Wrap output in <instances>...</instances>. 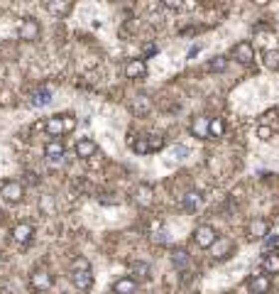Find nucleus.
<instances>
[{"label":"nucleus","mask_w":279,"mask_h":294,"mask_svg":"<svg viewBox=\"0 0 279 294\" xmlns=\"http://www.w3.org/2000/svg\"><path fill=\"white\" fill-rule=\"evenodd\" d=\"M69 280L71 285L79 290V292H88L93 287V275H91V265L86 258H76L71 263V272H69Z\"/></svg>","instance_id":"f257e3e1"},{"label":"nucleus","mask_w":279,"mask_h":294,"mask_svg":"<svg viewBox=\"0 0 279 294\" xmlns=\"http://www.w3.org/2000/svg\"><path fill=\"white\" fill-rule=\"evenodd\" d=\"M44 130H47L52 138H61V135H66V133H74V130H76V118L71 116V113H64V116H52V118H47Z\"/></svg>","instance_id":"f03ea898"},{"label":"nucleus","mask_w":279,"mask_h":294,"mask_svg":"<svg viewBox=\"0 0 279 294\" xmlns=\"http://www.w3.org/2000/svg\"><path fill=\"white\" fill-rule=\"evenodd\" d=\"M216 240H218V231H216L213 226H208V223H201V226L194 231V243L201 248V250L213 248V245H216Z\"/></svg>","instance_id":"7ed1b4c3"},{"label":"nucleus","mask_w":279,"mask_h":294,"mask_svg":"<svg viewBox=\"0 0 279 294\" xmlns=\"http://www.w3.org/2000/svg\"><path fill=\"white\" fill-rule=\"evenodd\" d=\"M52 285H54V277H52V272H49L47 267L32 270V275H29V287H32L34 292H47V290H52Z\"/></svg>","instance_id":"20e7f679"},{"label":"nucleus","mask_w":279,"mask_h":294,"mask_svg":"<svg viewBox=\"0 0 279 294\" xmlns=\"http://www.w3.org/2000/svg\"><path fill=\"white\" fill-rule=\"evenodd\" d=\"M0 196H2L5 201H10V204L22 201V196H25V186H22V181H17V179L2 181V184H0Z\"/></svg>","instance_id":"39448f33"},{"label":"nucleus","mask_w":279,"mask_h":294,"mask_svg":"<svg viewBox=\"0 0 279 294\" xmlns=\"http://www.w3.org/2000/svg\"><path fill=\"white\" fill-rule=\"evenodd\" d=\"M39 22L34 20V17H25L22 22H20V29H17V34H20V39H25V42H34L37 37H39Z\"/></svg>","instance_id":"423d86ee"},{"label":"nucleus","mask_w":279,"mask_h":294,"mask_svg":"<svg viewBox=\"0 0 279 294\" xmlns=\"http://www.w3.org/2000/svg\"><path fill=\"white\" fill-rule=\"evenodd\" d=\"M270 290H272L270 275H252L248 280V292L250 294H270Z\"/></svg>","instance_id":"0eeeda50"},{"label":"nucleus","mask_w":279,"mask_h":294,"mask_svg":"<svg viewBox=\"0 0 279 294\" xmlns=\"http://www.w3.org/2000/svg\"><path fill=\"white\" fill-rule=\"evenodd\" d=\"M270 235V223L265 218H252L248 223V238L250 240H265Z\"/></svg>","instance_id":"6e6552de"},{"label":"nucleus","mask_w":279,"mask_h":294,"mask_svg":"<svg viewBox=\"0 0 279 294\" xmlns=\"http://www.w3.org/2000/svg\"><path fill=\"white\" fill-rule=\"evenodd\" d=\"M233 57L238 59L240 64H252L255 61V47H252V42H238L235 47H233Z\"/></svg>","instance_id":"1a4fd4ad"},{"label":"nucleus","mask_w":279,"mask_h":294,"mask_svg":"<svg viewBox=\"0 0 279 294\" xmlns=\"http://www.w3.org/2000/svg\"><path fill=\"white\" fill-rule=\"evenodd\" d=\"M191 135L194 138H203V140H211V118L196 116L191 120Z\"/></svg>","instance_id":"9d476101"},{"label":"nucleus","mask_w":279,"mask_h":294,"mask_svg":"<svg viewBox=\"0 0 279 294\" xmlns=\"http://www.w3.org/2000/svg\"><path fill=\"white\" fill-rule=\"evenodd\" d=\"M147 74V64H144V59H128V64H125V76L128 79H142Z\"/></svg>","instance_id":"9b49d317"},{"label":"nucleus","mask_w":279,"mask_h":294,"mask_svg":"<svg viewBox=\"0 0 279 294\" xmlns=\"http://www.w3.org/2000/svg\"><path fill=\"white\" fill-rule=\"evenodd\" d=\"M44 154H47V159H49L52 164H59V162H64L66 149H64V145H61L59 140H52V143H47V147H44Z\"/></svg>","instance_id":"f8f14e48"},{"label":"nucleus","mask_w":279,"mask_h":294,"mask_svg":"<svg viewBox=\"0 0 279 294\" xmlns=\"http://www.w3.org/2000/svg\"><path fill=\"white\" fill-rule=\"evenodd\" d=\"M32 235H34L32 223H17V226L12 228V240L20 243V245H27L29 240H32Z\"/></svg>","instance_id":"ddd939ff"},{"label":"nucleus","mask_w":279,"mask_h":294,"mask_svg":"<svg viewBox=\"0 0 279 294\" xmlns=\"http://www.w3.org/2000/svg\"><path fill=\"white\" fill-rule=\"evenodd\" d=\"M113 294H138V282L133 277H120L113 285Z\"/></svg>","instance_id":"4468645a"},{"label":"nucleus","mask_w":279,"mask_h":294,"mask_svg":"<svg viewBox=\"0 0 279 294\" xmlns=\"http://www.w3.org/2000/svg\"><path fill=\"white\" fill-rule=\"evenodd\" d=\"M262 270L267 275H279V253L277 250H267L262 258Z\"/></svg>","instance_id":"2eb2a0df"},{"label":"nucleus","mask_w":279,"mask_h":294,"mask_svg":"<svg viewBox=\"0 0 279 294\" xmlns=\"http://www.w3.org/2000/svg\"><path fill=\"white\" fill-rule=\"evenodd\" d=\"M96 152H98V145H96L93 140H88V138H81V140L76 143V157H81V159L93 157Z\"/></svg>","instance_id":"dca6fc26"},{"label":"nucleus","mask_w":279,"mask_h":294,"mask_svg":"<svg viewBox=\"0 0 279 294\" xmlns=\"http://www.w3.org/2000/svg\"><path fill=\"white\" fill-rule=\"evenodd\" d=\"M152 186H147V184H140L138 189H135V201H138L142 208H147V206H152Z\"/></svg>","instance_id":"f3484780"},{"label":"nucleus","mask_w":279,"mask_h":294,"mask_svg":"<svg viewBox=\"0 0 279 294\" xmlns=\"http://www.w3.org/2000/svg\"><path fill=\"white\" fill-rule=\"evenodd\" d=\"M201 204H203V196H201L198 191H186V194L181 196V206H184L186 211H198Z\"/></svg>","instance_id":"a211bd4d"},{"label":"nucleus","mask_w":279,"mask_h":294,"mask_svg":"<svg viewBox=\"0 0 279 294\" xmlns=\"http://www.w3.org/2000/svg\"><path fill=\"white\" fill-rule=\"evenodd\" d=\"M49 101H52V91H49L47 86L37 88V91L32 93V106H37V108H39V106H47Z\"/></svg>","instance_id":"6ab92c4d"},{"label":"nucleus","mask_w":279,"mask_h":294,"mask_svg":"<svg viewBox=\"0 0 279 294\" xmlns=\"http://www.w3.org/2000/svg\"><path fill=\"white\" fill-rule=\"evenodd\" d=\"M133 149L140 154H149L152 145H149V135H140V140H133Z\"/></svg>","instance_id":"aec40b11"},{"label":"nucleus","mask_w":279,"mask_h":294,"mask_svg":"<svg viewBox=\"0 0 279 294\" xmlns=\"http://www.w3.org/2000/svg\"><path fill=\"white\" fill-rule=\"evenodd\" d=\"M71 2H59V0H54V2H47V10L49 12H54V15H66V12H71Z\"/></svg>","instance_id":"412c9836"},{"label":"nucleus","mask_w":279,"mask_h":294,"mask_svg":"<svg viewBox=\"0 0 279 294\" xmlns=\"http://www.w3.org/2000/svg\"><path fill=\"white\" fill-rule=\"evenodd\" d=\"M265 66L267 69H279V49H267L265 52Z\"/></svg>","instance_id":"4be33fe9"},{"label":"nucleus","mask_w":279,"mask_h":294,"mask_svg":"<svg viewBox=\"0 0 279 294\" xmlns=\"http://www.w3.org/2000/svg\"><path fill=\"white\" fill-rule=\"evenodd\" d=\"M225 123L223 118H211V138H223Z\"/></svg>","instance_id":"5701e85b"},{"label":"nucleus","mask_w":279,"mask_h":294,"mask_svg":"<svg viewBox=\"0 0 279 294\" xmlns=\"http://www.w3.org/2000/svg\"><path fill=\"white\" fill-rule=\"evenodd\" d=\"M225 66H228V59L225 57H213L206 64V71H225Z\"/></svg>","instance_id":"b1692460"},{"label":"nucleus","mask_w":279,"mask_h":294,"mask_svg":"<svg viewBox=\"0 0 279 294\" xmlns=\"http://www.w3.org/2000/svg\"><path fill=\"white\" fill-rule=\"evenodd\" d=\"M171 263H174V267L184 270V267H189V255L184 250H176V253H171Z\"/></svg>","instance_id":"393cba45"},{"label":"nucleus","mask_w":279,"mask_h":294,"mask_svg":"<svg viewBox=\"0 0 279 294\" xmlns=\"http://www.w3.org/2000/svg\"><path fill=\"white\" fill-rule=\"evenodd\" d=\"M133 275L140 277V280H147V277H149V265L147 263H135L133 265Z\"/></svg>","instance_id":"a878e982"},{"label":"nucleus","mask_w":279,"mask_h":294,"mask_svg":"<svg viewBox=\"0 0 279 294\" xmlns=\"http://www.w3.org/2000/svg\"><path fill=\"white\" fill-rule=\"evenodd\" d=\"M257 138H260V140H270V138H272V128H270V125H260V128H257Z\"/></svg>","instance_id":"bb28decb"},{"label":"nucleus","mask_w":279,"mask_h":294,"mask_svg":"<svg viewBox=\"0 0 279 294\" xmlns=\"http://www.w3.org/2000/svg\"><path fill=\"white\" fill-rule=\"evenodd\" d=\"M149 145H152V152L162 149V147H164V140H162V135H149Z\"/></svg>","instance_id":"cd10ccee"},{"label":"nucleus","mask_w":279,"mask_h":294,"mask_svg":"<svg viewBox=\"0 0 279 294\" xmlns=\"http://www.w3.org/2000/svg\"><path fill=\"white\" fill-rule=\"evenodd\" d=\"M275 245H279V235H267L265 238V248H275Z\"/></svg>","instance_id":"c85d7f7f"},{"label":"nucleus","mask_w":279,"mask_h":294,"mask_svg":"<svg viewBox=\"0 0 279 294\" xmlns=\"http://www.w3.org/2000/svg\"><path fill=\"white\" fill-rule=\"evenodd\" d=\"M171 154H174V157H179V159H184V157L189 154V149H186V147H174V149H171Z\"/></svg>","instance_id":"c756f323"},{"label":"nucleus","mask_w":279,"mask_h":294,"mask_svg":"<svg viewBox=\"0 0 279 294\" xmlns=\"http://www.w3.org/2000/svg\"><path fill=\"white\" fill-rule=\"evenodd\" d=\"M164 7H169V10H181V7H186V5H184V2H176V0H167Z\"/></svg>","instance_id":"7c9ffc66"},{"label":"nucleus","mask_w":279,"mask_h":294,"mask_svg":"<svg viewBox=\"0 0 279 294\" xmlns=\"http://www.w3.org/2000/svg\"><path fill=\"white\" fill-rule=\"evenodd\" d=\"M152 240H154V243H167V233H164V231H159V233L152 235Z\"/></svg>","instance_id":"2f4dec72"},{"label":"nucleus","mask_w":279,"mask_h":294,"mask_svg":"<svg viewBox=\"0 0 279 294\" xmlns=\"http://www.w3.org/2000/svg\"><path fill=\"white\" fill-rule=\"evenodd\" d=\"M275 116H277V111H267V113L262 116V125H265V123H270V120H272Z\"/></svg>","instance_id":"473e14b6"}]
</instances>
